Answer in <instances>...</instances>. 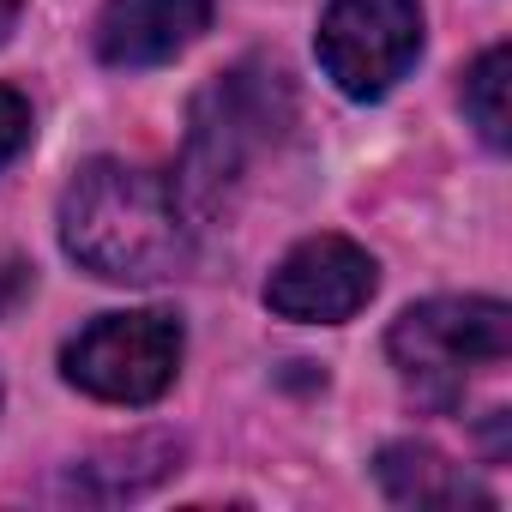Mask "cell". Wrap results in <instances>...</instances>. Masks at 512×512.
Returning <instances> with one entry per match:
<instances>
[{
    "label": "cell",
    "instance_id": "obj_4",
    "mask_svg": "<svg viewBox=\"0 0 512 512\" xmlns=\"http://www.w3.org/2000/svg\"><path fill=\"white\" fill-rule=\"evenodd\" d=\"M181 368L175 314H103L61 350V374L103 404H157Z\"/></svg>",
    "mask_w": 512,
    "mask_h": 512
},
{
    "label": "cell",
    "instance_id": "obj_5",
    "mask_svg": "<svg viewBox=\"0 0 512 512\" xmlns=\"http://www.w3.org/2000/svg\"><path fill=\"white\" fill-rule=\"evenodd\" d=\"M314 49L344 97L374 103L422 55V7L416 0H332L320 13Z\"/></svg>",
    "mask_w": 512,
    "mask_h": 512
},
{
    "label": "cell",
    "instance_id": "obj_11",
    "mask_svg": "<svg viewBox=\"0 0 512 512\" xmlns=\"http://www.w3.org/2000/svg\"><path fill=\"white\" fill-rule=\"evenodd\" d=\"M25 139H31V103L0 85V163H13L25 151Z\"/></svg>",
    "mask_w": 512,
    "mask_h": 512
},
{
    "label": "cell",
    "instance_id": "obj_13",
    "mask_svg": "<svg viewBox=\"0 0 512 512\" xmlns=\"http://www.w3.org/2000/svg\"><path fill=\"white\" fill-rule=\"evenodd\" d=\"M19 13H25V0H0V43L13 37V25H19Z\"/></svg>",
    "mask_w": 512,
    "mask_h": 512
},
{
    "label": "cell",
    "instance_id": "obj_8",
    "mask_svg": "<svg viewBox=\"0 0 512 512\" xmlns=\"http://www.w3.org/2000/svg\"><path fill=\"white\" fill-rule=\"evenodd\" d=\"M374 476H380L386 500H398V506H494V494L476 476H464L452 458H440L422 440H392L374 458Z\"/></svg>",
    "mask_w": 512,
    "mask_h": 512
},
{
    "label": "cell",
    "instance_id": "obj_1",
    "mask_svg": "<svg viewBox=\"0 0 512 512\" xmlns=\"http://www.w3.org/2000/svg\"><path fill=\"white\" fill-rule=\"evenodd\" d=\"M61 247L103 284H157L187 266L193 235L163 175L121 157H91L61 193Z\"/></svg>",
    "mask_w": 512,
    "mask_h": 512
},
{
    "label": "cell",
    "instance_id": "obj_2",
    "mask_svg": "<svg viewBox=\"0 0 512 512\" xmlns=\"http://www.w3.org/2000/svg\"><path fill=\"white\" fill-rule=\"evenodd\" d=\"M290 115H296V97H290L284 67L272 61H241L223 79H211L193 103L175 199H187L193 211L217 205L223 187H235L253 157H266L284 139Z\"/></svg>",
    "mask_w": 512,
    "mask_h": 512
},
{
    "label": "cell",
    "instance_id": "obj_3",
    "mask_svg": "<svg viewBox=\"0 0 512 512\" xmlns=\"http://www.w3.org/2000/svg\"><path fill=\"white\" fill-rule=\"evenodd\" d=\"M386 350L422 404L452 410L476 368L506 362L512 308L494 296H434V302H416L398 314V326L386 332Z\"/></svg>",
    "mask_w": 512,
    "mask_h": 512
},
{
    "label": "cell",
    "instance_id": "obj_7",
    "mask_svg": "<svg viewBox=\"0 0 512 512\" xmlns=\"http://www.w3.org/2000/svg\"><path fill=\"white\" fill-rule=\"evenodd\" d=\"M211 25V0H109L97 13V61L103 67H163L193 49Z\"/></svg>",
    "mask_w": 512,
    "mask_h": 512
},
{
    "label": "cell",
    "instance_id": "obj_9",
    "mask_svg": "<svg viewBox=\"0 0 512 512\" xmlns=\"http://www.w3.org/2000/svg\"><path fill=\"white\" fill-rule=\"evenodd\" d=\"M181 446L169 440H127V446H109L103 458L79 464L73 470V494H91V500H127V494H145L151 482H163L175 470Z\"/></svg>",
    "mask_w": 512,
    "mask_h": 512
},
{
    "label": "cell",
    "instance_id": "obj_6",
    "mask_svg": "<svg viewBox=\"0 0 512 512\" xmlns=\"http://www.w3.org/2000/svg\"><path fill=\"white\" fill-rule=\"evenodd\" d=\"M374 290L380 266L368 247H356L350 235H308L266 278V308L302 326H344L374 302Z\"/></svg>",
    "mask_w": 512,
    "mask_h": 512
},
{
    "label": "cell",
    "instance_id": "obj_10",
    "mask_svg": "<svg viewBox=\"0 0 512 512\" xmlns=\"http://www.w3.org/2000/svg\"><path fill=\"white\" fill-rule=\"evenodd\" d=\"M506 73H512V55L506 49H488L464 73V115H470V127L482 133L488 151H506V85H512Z\"/></svg>",
    "mask_w": 512,
    "mask_h": 512
},
{
    "label": "cell",
    "instance_id": "obj_12",
    "mask_svg": "<svg viewBox=\"0 0 512 512\" xmlns=\"http://www.w3.org/2000/svg\"><path fill=\"white\" fill-rule=\"evenodd\" d=\"M31 290V266L19 260V253H0V320H7Z\"/></svg>",
    "mask_w": 512,
    "mask_h": 512
}]
</instances>
